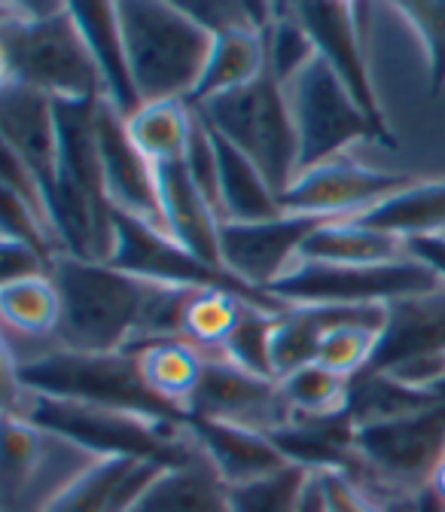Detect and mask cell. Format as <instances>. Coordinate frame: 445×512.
Wrapping results in <instances>:
<instances>
[{
    "label": "cell",
    "mask_w": 445,
    "mask_h": 512,
    "mask_svg": "<svg viewBox=\"0 0 445 512\" xmlns=\"http://www.w3.org/2000/svg\"><path fill=\"white\" fill-rule=\"evenodd\" d=\"M52 281L61 296L58 345L68 351L116 354L150 339L180 336L193 287L156 284L110 263L58 256Z\"/></svg>",
    "instance_id": "obj_1"
},
{
    "label": "cell",
    "mask_w": 445,
    "mask_h": 512,
    "mask_svg": "<svg viewBox=\"0 0 445 512\" xmlns=\"http://www.w3.org/2000/svg\"><path fill=\"white\" fill-rule=\"evenodd\" d=\"M0 83L34 89L55 104L104 98V80L71 4H0Z\"/></svg>",
    "instance_id": "obj_2"
},
{
    "label": "cell",
    "mask_w": 445,
    "mask_h": 512,
    "mask_svg": "<svg viewBox=\"0 0 445 512\" xmlns=\"http://www.w3.org/2000/svg\"><path fill=\"white\" fill-rule=\"evenodd\" d=\"M4 415H16L68 436L101 458L129 461H165L183 464L202 455L189 421L150 418L138 412H122L77 400H58L34 394L4 366Z\"/></svg>",
    "instance_id": "obj_3"
},
{
    "label": "cell",
    "mask_w": 445,
    "mask_h": 512,
    "mask_svg": "<svg viewBox=\"0 0 445 512\" xmlns=\"http://www.w3.org/2000/svg\"><path fill=\"white\" fill-rule=\"evenodd\" d=\"M116 10L141 104L193 101L214 34L177 0H119Z\"/></svg>",
    "instance_id": "obj_4"
},
{
    "label": "cell",
    "mask_w": 445,
    "mask_h": 512,
    "mask_svg": "<svg viewBox=\"0 0 445 512\" xmlns=\"http://www.w3.org/2000/svg\"><path fill=\"white\" fill-rule=\"evenodd\" d=\"M205 125L263 171L278 199L299 174V141L284 86L266 71L241 89L193 107Z\"/></svg>",
    "instance_id": "obj_5"
},
{
    "label": "cell",
    "mask_w": 445,
    "mask_h": 512,
    "mask_svg": "<svg viewBox=\"0 0 445 512\" xmlns=\"http://www.w3.org/2000/svg\"><path fill=\"white\" fill-rule=\"evenodd\" d=\"M442 452L445 403L354 427V464L342 473L360 482L381 503H391L427 488Z\"/></svg>",
    "instance_id": "obj_6"
},
{
    "label": "cell",
    "mask_w": 445,
    "mask_h": 512,
    "mask_svg": "<svg viewBox=\"0 0 445 512\" xmlns=\"http://www.w3.org/2000/svg\"><path fill=\"white\" fill-rule=\"evenodd\" d=\"M101 461L86 445L34 421L4 415L0 512H49Z\"/></svg>",
    "instance_id": "obj_7"
},
{
    "label": "cell",
    "mask_w": 445,
    "mask_h": 512,
    "mask_svg": "<svg viewBox=\"0 0 445 512\" xmlns=\"http://www.w3.org/2000/svg\"><path fill=\"white\" fill-rule=\"evenodd\" d=\"M4 366H10V363H4ZM10 369L34 394L122 409V412H138V415H150V418L189 421L183 412L171 409L147 388L129 351L92 354V351L55 348L28 366H19V369L10 366Z\"/></svg>",
    "instance_id": "obj_8"
},
{
    "label": "cell",
    "mask_w": 445,
    "mask_h": 512,
    "mask_svg": "<svg viewBox=\"0 0 445 512\" xmlns=\"http://www.w3.org/2000/svg\"><path fill=\"white\" fill-rule=\"evenodd\" d=\"M284 95L299 141V171L351 156L357 144L375 141L366 113L321 55L284 86Z\"/></svg>",
    "instance_id": "obj_9"
},
{
    "label": "cell",
    "mask_w": 445,
    "mask_h": 512,
    "mask_svg": "<svg viewBox=\"0 0 445 512\" xmlns=\"http://www.w3.org/2000/svg\"><path fill=\"white\" fill-rule=\"evenodd\" d=\"M442 284L415 256L391 266L299 263L275 290L284 305H391Z\"/></svg>",
    "instance_id": "obj_10"
},
{
    "label": "cell",
    "mask_w": 445,
    "mask_h": 512,
    "mask_svg": "<svg viewBox=\"0 0 445 512\" xmlns=\"http://www.w3.org/2000/svg\"><path fill=\"white\" fill-rule=\"evenodd\" d=\"M418 174L381 171L357 162L354 156H336L293 177L281 196L284 214L317 220H357L375 205L418 183Z\"/></svg>",
    "instance_id": "obj_11"
},
{
    "label": "cell",
    "mask_w": 445,
    "mask_h": 512,
    "mask_svg": "<svg viewBox=\"0 0 445 512\" xmlns=\"http://www.w3.org/2000/svg\"><path fill=\"white\" fill-rule=\"evenodd\" d=\"M366 10L369 7L363 4H296V13L305 22L317 46V55L330 64L333 74L348 86V92L366 113L375 132V144L394 147L397 138L385 119V110H381V101L369 74V52H366L369 37L363 25Z\"/></svg>",
    "instance_id": "obj_12"
},
{
    "label": "cell",
    "mask_w": 445,
    "mask_h": 512,
    "mask_svg": "<svg viewBox=\"0 0 445 512\" xmlns=\"http://www.w3.org/2000/svg\"><path fill=\"white\" fill-rule=\"evenodd\" d=\"M321 223L327 220L296 214L260 223H223L220 263L244 287L272 293L302 263V247Z\"/></svg>",
    "instance_id": "obj_13"
},
{
    "label": "cell",
    "mask_w": 445,
    "mask_h": 512,
    "mask_svg": "<svg viewBox=\"0 0 445 512\" xmlns=\"http://www.w3.org/2000/svg\"><path fill=\"white\" fill-rule=\"evenodd\" d=\"M98 150H101V189L110 208L171 238L156 168L135 147L129 128H125V116L107 98L98 101Z\"/></svg>",
    "instance_id": "obj_14"
},
{
    "label": "cell",
    "mask_w": 445,
    "mask_h": 512,
    "mask_svg": "<svg viewBox=\"0 0 445 512\" xmlns=\"http://www.w3.org/2000/svg\"><path fill=\"white\" fill-rule=\"evenodd\" d=\"M186 415L250 427L269 436L290 424V412L284 406L278 381L253 375L226 360L223 354H208L202 381L193 400H189Z\"/></svg>",
    "instance_id": "obj_15"
},
{
    "label": "cell",
    "mask_w": 445,
    "mask_h": 512,
    "mask_svg": "<svg viewBox=\"0 0 445 512\" xmlns=\"http://www.w3.org/2000/svg\"><path fill=\"white\" fill-rule=\"evenodd\" d=\"M0 138H4V150L16 153L46 183V189L58 183L61 153L52 98L16 83H0Z\"/></svg>",
    "instance_id": "obj_16"
},
{
    "label": "cell",
    "mask_w": 445,
    "mask_h": 512,
    "mask_svg": "<svg viewBox=\"0 0 445 512\" xmlns=\"http://www.w3.org/2000/svg\"><path fill=\"white\" fill-rule=\"evenodd\" d=\"M189 427H193L202 455L217 470L226 488L263 479L290 464L269 433L205 418H189Z\"/></svg>",
    "instance_id": "obj_17"
},
{
    "label": "cell",
    "mask_w": 445,
    "mask_h": 512,
    "mask_svg": "<svg viewBox=\"0 0 445 512\" xmlns=\"http://www.w3.org/2000/svg\"><path fill=\"white\" fill-rule=\"evenodd\" d=\"M445 351V284L388 305V324L366 372H385L409 357Z\"/></svg>",
    "instance_id": "obj_18"
},
{
    "label": "cell",
    "mask_w": 445,
    "mask_h": 512,
    "mask_svg": "<svg viewBox=\"0 0 445 512\" xmlns=\"http://www.w3.org/2000/svg\"><path fill=\"white\" fill-rule=\"evenodd\" d=\"M159 177V192L165 205V220L171 229V238L183 244L189 253H196L199 260L223 269L220 263V217L211 211V205L202 199L193 177L186 171L183 159L153 165ZM226 272V269H223Z\"/></svg>",
    "instance_id": "obj_19"
},
{
    "label": "cell",
    "mask_w": 445,
    "mask_h": 512,
    "mask_svg": "<svg viewBox=\"0 0 445 512\" xmlns=\"http://www.w3.org/2000/svg\"><path fill=\"white\" fill-rule=\"evenodd\" d=\"M71 10L98 64V74L104 80V98L129 119L135 110H141V98L132 80L129 55H125L116 4H71Z\"/></svg>",
    "instance_id": "obj_20"
},
{
    "label": "cell",
    "mask_w": 445,
    "mask_h": 512,
    "mask_svg": "<svg viewBox=\"0 0 445 512\" xmlns=\"http://www.w3.org/2000/svg\"><path fill=\"white\" fill-rule=\"evenodd\" d=\"M409 244L357 220H327L302 247V263L321 266H391L409 260Z\"/></svg>",
    "instance_id": "obj_21"
},
{
    "label": "cell",
    "mask_w": 445,
    "mask_h": 512,
    "mask_svg": "<svg viewBox=\"0 0 445 512\" xmlns=\"http://www.w3.org/2000/svg\"><path fill=\"white\" fill-rule=\"evenodd\" d=\"M129 354H132V360H135L147 388L162 403H168L171 409L186 415L189 400H193L199 381H202L208 354H202L196 345H189L180 336L141 342V345L129 348Z\"/></svg>",
    "instance_id": "obj_22"
},
{
    "label": "cell",
    "mask_w": 445,
    "mask_h": 512,
    "mask_svg": "<svg viewBox=\"0 0 445 512\" xmlns=\"http://www.w3.org/2000/svg\"><path fill=\"white\" fill-rule=\"evenodd\" d=\"M129 512H229L226 485L199 455L165 467Z\"/></svg>",
    "instance_id": "obj_23"
},
{
    "label": "cell",
    "mask_w": 445,
    "mask_h": 512,
    "mask_svg": "<svg viewBox=\"0 0 445 512\" xmlns=\"http://www.w3.org/2000/svg\"><path fill=\"white\" fill-rule=\"evenodd\" d=\"M269 71V52H266V31L260 28H232L214 37V49L208 58L205 77L189 101V107H199L217 95L241 89L253 80H260Z\"/></svg>",
    "instance_id": "obj_24"
},
{
    "label": "cell",
    "mask_w": 445,
    "mask_h": 512,
    "mask_svg": "<svg viewBox=\"0 0 445 512\" xmlns=\"http://www.w3.org/2000/svg\"><path fill=\"white\" fill-rule=\"evenodd\" d=\"M357 223L397 235L406 244L418 238L445 235V177H421L409 189L397 192L388 202H381L363 217H357Z\"/></svg>",
    "instance_id": "obj_25"
},
{
    "label": "cell",
    "mask_w": 445,
    "mask_h": 512,
    "mask_svg": "<svg viewBox=\"0 0 445 512\" xmlns=\"http://www.w3.org/2000/svg\"><path fill=\"white\" fill-rule=\"evenodd\" d=\"M366 308V305H360ZM360 308L351 305H287L272 330V366L275 378H284L317 357L324 333L342 320L354 317Z\"/></svg>",
    "instance_id": "obj_26"
},
{
    "label": "cell",
    "mask_w": 445,
    "mask_h": 512,
    "mask_svg": "<svg viewBox=\"0 0 445 512\" xmlns=\"http://www.w3.org/2000/svg\"><path fill=\"white\" fill-rule=\"evenodd\" d=\"M214 144H217V159H220V189H223L226 223H260V220L284 217L278 192L263 177V171L220 135H214Z\"/></svg>",
    "instance_id": "obj_27"
},
{
    "label": "cell",
    "mask_w": 445,
    "mask_h": 512,
    "mask_svg": "<svg viewBox=\"0 0 445 512\" xmlns=\"http://www.w3.org/2000/svg\"><path fill=\"white\" fill-rule=\"evenodd\" d=\"M58 119V153L61 177L104 196L101 189V150H98V101H61Z\"/></svg>",
    "instance_id": "obj_28"
},
{
    "label": "cell",
    "mask_w": 445,
    "mask_h": 512,
    "mask_svg": "<svg viewBox=\"0 0 445 512\" xmlns=\"http://www.w3.org/2000/svg\"><path fill=\"white\" fill-rule=\"evenodd\" d=\"M278 388L290 412V421H333L348 415L351 378L321 363H308L278 378Z\"/></svg>",
    "instance_id": "obj_29"
},
{
    "label": "cell",
    "mask_w": 445,
    "mask_h": 512,
    "mask_svg": "<svg viewBox=\"0 0 445 512\" xmlns=\"http://www.w3.org/2000/svg\"><path fill=\"white\" fill-rule=\"evenodd\" d=\"M193 122H196V110L186 101H159V104H141V110H135L125 119V128H129L135 147L153 165H162L186 156Z\"/></svg>",
    "instance_id": "obj_30"
},
{
    "label": "cell",
    "mask_w": 445,
    "mask_h": 512,
    "mask_svg": "<svg viewBox=\"0 0 445 512\" xmlns=\"http://www.w3.org/2000/svg\"><path fill=\"white\" fill-rule=\"evenodd\" d=\"M247 305H257V302H250L241 293L226 290V287L193 290V296H189L183 308L180 339L196 345L202 354H223V345L229 342Z\"/></svg>",
    "instance_id": "obj_31"
},
{
    "label": "cell",
    "mask_w": 445,
    "mask_h": 512,
    "mask_svg": "<svg viewBox=\"0 0 445 512\" xmlns=\"http://www.w3.org/2000/svg\"><path fill=\"white\" fill-rule=\"evenodd\" d=\"M4 330L22 336H55L61 324V296L52 275L0 284Z\"/></svg>",
    "instance_id": "obj_32"
},
{
    "label": "cell",
    "mask_w": 445,
    "mask_h": 512,
    "mask_svg": "<svg viewBox=\"0 0 445 512\" xmlns=\"http://www.w3.org/2000/svg\"><path fill=\"white\" fill-rule=\"evenodd\" d=\"M430 406H442L427 394H418L406 384L394 381L385 372H360L351 378V403H348V418L354 427L372 424V421H388L412 412H424Z\"/></svg>",
    "instance_id": "obj_33"
},
{
    "label": "cell",
    "mask_w": 445,
    "mask_h": 512,
    "mask_svg": "<svg viewBox=\"0 0 445 512\" xmlns=\"http://www.w3.org/2000/svg\"><path fill=\"white\" fill-rule=\"evenodd\" d=\"M266 52H269V74L278 80V86L293 83L308 64L317 61V46L296 13V4H272Z\"/></svg>",
    "instance_id": "obj_34"
},
{
    "label": "cell",
    "mask_w": 445,
    "mask_h": 512,
    "mask_svg": "<svg viewBox=\"0 0 445 512\" xmlns=\"http://www.w3.org/2000/svg\"><path fill=\"white\" fill-rule=\"evenodd\" d=\"M311 476V470L287 464L263 479L232 485L226 488L229 512H296Z\"/></svg>",
    "instance_id": "obj_35"
},
{
    "label": "cell",
    "mask_w": 445,
    "mask_h": 512,
    "mask_svg": "<svg viewBox=\"0 0 445 512\" xmlns=\"http://www.w3.org/2000/svg\"><path fill=\"white\" fill-rule=\"evenodd\" d=\"M281 311H269L263 305H247L238 327L232 330L229 342L223 345V357L232 360L235 366L263 375V378H275V366H272V330ZM278 381V378H275Z\"/></svg>",
    "instance_id": "obj_36"
},
{
    "label": "cell",
    "mask_w": 445,
    "mask_h": 512,
    "mask_svg": "<svg viewBox=\"0 0 445 512\" xmlns=\"http://www.w3.org/2000/svg\"><path fill=\"white\" fill-rule=\"evenodd\" d=\"M388 10L400 16L421 40L430 95H439L445 89V0H415V4H394Z\"/></svg>",
    "instance_id": "obj_37"
},
{
    "label": "cell",
    "mask_w": 445,
    "mask_h": 512,
    "mask_svg": "<svg viewBox=\"0 0 445 512\" xmlns=\"http://www.w3.org/2000/svg\"><path fill=\"white\" fill-rule=\"evenodd\" d=\"M135 461L129 458H107L101 461L86 479H80L65 497H61L49 512H110L113 494L119 479L125 476Z\"/></svg>",
    "instance_id": "obj_38"
},
{
    "label": "cell",
    "mask_w": 445,
    "mask_h": 512,
    "mask_svg": "<svg viewBox=\"0 0 445 512\" xmlns=\"http://www.w3.org/2000/svg\"><path fill=\"white\" fill-rule=\"evenodd\" d=\"M314 476L324 488L330 512H385V506H388V503H381L378 497H372L360 482H354L342 470H321Z\"/></svg>",
    "instance_id": "obj_39"
},
{
    "label": "cell",
    "mask_w": 445,
    "mask_h": 512,
    "mask_svg": "<svg viewBox=\"0 0 445 512\" xmlns=\"http://www.w3.org/2000/svg\"><path fill=\"white\" fill-rule=\"evenodd\" d=\"M43 275H52V260H46L40 250L28 244L0 238V278H4V284L43 278Z\"/></svg>",
    "instance_id": "obj_40"
},
{
    "label": "cell",
    "mask_w": 445,
    "mask_h": 512,
    "mask_svg": "<svg viewBox=\"0 0 445 512\" xmlns=\"http://www.w3.org/2000/svg\"><path fill=\"white\" fill-rule=\"evenodd\" d=\"M409 253L415 256L418 263H424V266L445 284V235L409 241Z\"/></svg>",
    "instance_id": "obj_41"
},
{
    "label": "cell",
    "mask_w": 445,
    "mask_h": 512,
    "mask_svg": "<svg viewBox=\"0 0 445 512\" xmlns=\"http://www.w3.org/2000/svg\"><path fill=\"white\" fill-rule=\"evenodd\" d=\"M296 512H330V509H327L324 488H321V482H317V476H311V482H308V488H305V494H302Z\"/></svg>",
    "instance_id": "obj_42"
},
{
    "label": "cell",
    "mask_w": 445,
    "mask_h": 512,
    "mask_svg": "<svg viewBox=\"0 0 445 512\" xmlns=\"http://www.w3.org/2000/svg\"><path fill=\"white\" fill-rule=\"evenodd\" d=\"M412 512H445V503H442V497L427 485V488H421L418 494H412Z\"/></svg>",
    "instance_id": "obj_43"
},
{
    "label": "cell",
    "mask_w": 445,
    "mask_h": 512,
    "mask_svg": "<svg viewBox=\"0 0 445 512\" xmlns=\"http://www.w3.org/2000/svg\"><path fill=\"white\" fill-rule=\"evenodd\" d=\"M430 488L442 497V503H445V452H442V458H439V467H436V473H433V479H430Z\"/></svg>",
    "instance_id": "obj_44"
}]
</instances>
